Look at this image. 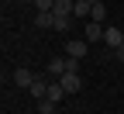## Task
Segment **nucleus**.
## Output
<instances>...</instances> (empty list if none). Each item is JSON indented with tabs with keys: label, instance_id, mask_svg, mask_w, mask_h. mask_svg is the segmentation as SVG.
I'll return each instance as SVG.
<instances>
[{
	"label": "nucleus",
	"instance_id": "obj_1",
	"mask_svg": "<svg viewBox=\"0 0 124 114\" xmlns=\"http://www.w3.org/2000/svg\"><path fill=\"white\" fill-rule=\"evenodd\" d=\"M103 45L110 48V52H117V48L124 45V31H117V28H107V31H103Z\"/></svg>",
	"mask_w": 124,
	"mask_h": 114
},
{
	"label": "nucleus",
	"instance_id": "obj_2",
	"mask_svg": "<svg viewBox=\"0 0 124 114\" xmlns=\"http://www.w3.org/2000/svg\"><path fill=\"white\" fill-rule=\"evenodd\" d=\"M86 52H90V42H86V38H72V42L66 45V55H72V59H83Z\"/></svg>",
	"mask_w": 124,
	"mask_h": 114
},
{
	"label": "nucleus",
	"instance_id": "obj_3",
	"mask_svg": "<svg viewBox=\"0 0 124 114\" xmlns=\"http://www.w3.org/2000/svg\"><path fill=\"white\" fill-rule=\"evenodd\" d=\"M59 83L66 87V93H79V90H83V79H79V73H66V76H59Z\"/></svg>",
	"mask_w": 124,
	"mask_h": 114
},
{
	"label": "nucleus",
	"instance_id": "obj_4",
	"mask_svg": "<svg viewBox=\"0 0 124 114\" xmlns=\"http://www.w3.org/2000/svg\"><path fill=\"white\" fill-rule=\"evenodd\" d=\"M66 73H69V55L66 59H62V55L59 59H48V76H66Z\"/></svg>",
	"mask_w": 124,
	"mask_h": 114
},
{
	"label": "nucleus",
	"instance_id": "obj_5",
	"mask_svg": "<svg viewBox=\"0 0 124 114\" xmlns=\"http://www.w3.org/2000/svg\"><path fill=\"white\" fill-rule=\"evenodd\" d=\"M103 24H97V21H86V42L93 45V42H103Z\"/></svg>",
	"mask_w": 124,
	"mask_h": 114
},
{
	"label": "nucleus",
	"instance_id": "obj_6",
	"mask_svg": "<svg viewBox=\"0 0 124 114\" xmlns=\"http://www.w3.org/2000/svg\"><path fill=\"white\" fill-rule=\"evenodd\" d=\"M35 73H31V69H14V83H17V87H28L31 90V83H35Z\"/></svg>",
	"mask_w": 124,
	"mask_h": 114
},
{
	"label": "nucleus",
	"instance_id": "obj_7",
	"mask_svg": "<svg viewBox=\"0 0 124 114\" xmlns=\"http://www.w3.org/2000/svg\"><path fill=\"white\" fill-rule=\"evenodd\" d=\"M48 87H52V83H45V79L38 76L35 83H31V97H35V100H45V97H48Z\"/></svg>",
	"mask_w": 124,
	"mask_h": 114
},
{
	"label": "nucleus",
	"instance_id": "obj_8",
	"mask_svg": "<svg viewBox=\"0 0 124 114\" xmlns=\"http://www.w3.org/2000/svg\"><path fill=\"white\" fill-rule=\"evenodd\" d=\"M62 97H66V87H62V83H59V79H55V83L48 87V97H45V100H52V104H59V100H62Z\"/></svg>",
	"mask_w": 124,
	"mask_h": 114
},
{
	"label": "nucleus",
	"instance_id": "obj_9",
	"mask_svg": "<svg viewBox=\"0 0 124 114\" xmlns=\"http://www.w3.org/2000/svg\"><path fill=\"white\" fill-rule=\"evenodd\" d=\"M35 28H41V31H45V28H55V14H52V10H48V14H38V18H35Z\"/></svg>",
	"mask_w": 124,
	"mask_h": 114
},
{
	"label": "nucleus",
	"instance_id": "obj_10",
	"mask_svg": "<svg viewBox=\"0 0 124 114\" xmlns=\"http://www.w3.org/2000/svg\"><path fill=\"white\" fill-rule=\"evenodd\" d=\"M90 14H93L90 0H76V14H72V18H90Z\"/></svg>",
	"mask_w": 124,
	"mask_h": 114
},
{
	"label": "nucleus",
	"instance_id": "obj_11",
	"mask_svg": "<svg viewBox=\"0 0 124 114\" xmlns=\"http://www.w3.org/2000/svg\"><path fill=\"white\" fill-rule=\"evenodd\" d=\"M90 21L103 24V21H107V7H103V4H93V14H90Z\"/></svg>",
	"mask_w": 124,
	"mask_h": 114
},
{
	"label": "nucleus",
	"instance_id": "obj_12",
	"mask_svg": "<svg viewBox=\"0 0 124 114\" xmlns=\"http://www.w3.org/2000/svg\"><path fill=\"white\" fill-rule=\"evenodd\" d=\"M35 4V10L38 14H48V10H55V0H31Z\"/></svg>",
	"mask_w": 124,
	"mask_h": 114
},
{
	"label": "nucleus",
	"instance_id": "obj_13",
	"mask_svg": "<svg viewBox=\"0 0 124 114\" xmlns=\"http://www.w3.org/2000/svg\"><path fill=\"white\" fill-rule=\"evenodd\" d=\"M38 114H55V104L52 100H38Z\"/></svg>",
	"mask_w": 124,
	"mask_h": 114
},
{
	"label": "nucleus",
	"instance_id": "obj_14",
	"mask_svg": "<svg viewBox=\"0 0 124 114\" xmlns=\"http://www.w3.org/2000/svg\"><path fill=\"white\" fill-rule=\"evenodd\" d=\"M114 55H117V59H121V62H124V45H121V48H117V52H114Z\"/></svg>",
	"mask_w": 124,
	"mask_h": 114
},
{
	"label": "nucleus",
	"instance_id": "obj_15",
	"mask_svg": "<svg viewBox=\"0 0 124 114\" xmlns=\"http://www.w3.org/2000/svg\"><path fill=\"white\" fill-rule=\"evenodd\" d=\"M90 4H100V0H90Z\"/></svg>",
	"mask_w": 124,
	"mask_h": 114
},
{
	"label": "nucleus",
	"instance_id": "obj_16",
	"mask_svg": "<svg viewBox=\"0 0 124 114\" xmlns=\"http://www.w3.org/2000/svg\"><path fill=\"white\" fill-rule=\"evenodd\" d=\"M55 114H62V111H55Z\"/></svg>",
	"mask_w": 124,
	"mask_h": 114
}]
</instances>
